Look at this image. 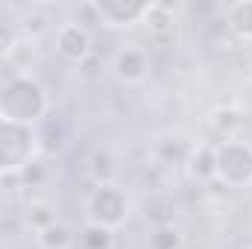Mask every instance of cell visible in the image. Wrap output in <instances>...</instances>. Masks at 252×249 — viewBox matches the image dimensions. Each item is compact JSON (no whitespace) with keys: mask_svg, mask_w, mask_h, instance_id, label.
Returning a JSON list of instances; mask_svg holds the SVG:
<instances>
[{"mask_svg":"<svg viewBox=\"0 0 252 249\" xmlns=\"http://www.w3.org/2000/svg\"><path fill=\"white\" fill-rule=\"evenodd\" d=\"M21 32L12 27V24H0V59H9L15 53V47L21 44Z\"/></svg>","mask_w":252,"mask_h":249,"instance_id":"cell-18","label":"cell"},{"mask_svg":"<svg viewBox=\"0 0 252 249\" xmlns=\"http://www.w3.org/2000/svg\"><path fill=\"white\" fill-rule=\"evenodd\" d=\"M88 173H91V179L97 185L100 182H118L115 179L118 176V158H115V153L109 147H97L91 153V158H88Z\"/></svg>","mask_w":252,"mask_h":249,"instance_id":"cell-15","label":"cell"},{"mask_svg":"<svg viewBox=\"0 0 252 249\" xmlns=\"http://www.w3.org/2000/svg\"><path fill=\"white\" fill-rule=\"evenodd\" d=\"M214 167L217 182L223 187H252V144L238 138H226L214 144Z\"/></svg>","mask_w":252,"mask_h":249,"instance_id":"cell-4","label":"cell"},{"mask_svg":"<svg viewBox=\"0 0 252 249\" xmlns=\"http://www.w3.org/2000/svg\"><path fill=\"white\" fill-rule=\"evenodd\" d=\"M241 249H252V247H241Z\"/></svg>","mask_w":252,"mask_h":249,"instance_id":"cell-19","label":"cell"},{"mask_svg":"<svg viewBox=\"0 0 252 249\" xmlns=\"http://www.w3.org/2000/svg\"><path fill=\"white\" fill-rule=\"evenodd\" d=\"M56 220H59V217H56V211H53V205H50V202H30V208H27V223H30L32 235H35V232H41L44 226L56 223Z\"/></svg>","mask_w":252,"mask_h":249,"instance_id":"cell-17","label":"cell"},{"mask_svg":"<svg viewBox=\"0 0 252 249\" xmlns=\"http://www.w3.org/2000/svg\"><path fill=\"white\" fill-rule=\"evenodd\" d=\"M185 247V232L173 220L156 223L153 232L147 235V249H182Z\"/></svg>","mask_w":252,"mask_h":249,"instance_id":"cell-14","label":"cell"},{"mask_svg":"<svg viewBox=\"0 0 252 249\" xmlns=\"http://www.w3.org/2000/svg\"><path fill=\"white\" fill-rule=\"evenodd\" d=\"M185 170L193 182L211 185L217 182V167H214V141H196L190 144V153L185 158Z\"/></svg>","mask_w":252,"mask_h":249,"instance_id":"cell-8","label":"cell"},{"mask_svg":"<svg viewBox=\"0 0 252 249\" xmlns=\"http://www.w3.org/2000/svg\"><path fill=\"white\" fill-rule=\"evenodd\" d=\"M35 132H38V144H41V156H56L59 150L64 147V141H67V129L59 118H53V115H47L41 124L35 126Z\"/></svg>","mask_w":252,"mask_h":249,"instance_id":"cell-13","label":"cell"},{"mask_svg":"<svg viewBox=\"0 0 252 249\" xmlns=\"http://www.w3.org/2000/svg\"><path fill=\"white\" fill-rule=\"evenodd\" d=\"M223 24L229 27V32L241 41H252V0H238L232 6H226L223 12Z\"/></svg>","mask_w":252,"mask_h":249,"instance_id":"cell-10","label":"cell"},{"mask_svg":"<svg viewBox=\"0 0 252 249\" xmlns=\"http://www.w3.org/2000/svg\"><path fill=\"white\" fill-rule=\"evenodd\" d=\"M135 202L132 193L126 190L121 182H100L88 190L82 214H85V226H100L109 232L124 229L126 223L132 220Z\"/></svg>","mask_w":252,"mask_h":249,"instance_id":"cell-3","label":"cell"},{"mask_svg":"<svg viewBox=\"0 0 252 249\" xmlns=\"http://www.w3.org/2000/svg\"><path fill=\"white\" fill-rule=\"evenodd\" d=\"M150 3L147 0H97L91 3L94 24H103L106 30H129L144 21Z\"/></svg>","mask_w":252,"mask_h":249,"instance_id":"cell-6","label":"cell"},{"mask_svg":"<svg viewBox=\"0 0 252 249\" xmlns=\"http://www.w3.org/2000/svg\"><path fill=\"white\" fill-rule=\"evenodd\" d=\"M50 115V94L32 73H12L0 82V118L38 126Z\"/></svg>","mask_w":252,"mask_h":249,"instance_id":"cell-1","label":"cell"},{"mask_svg":"<svg viewBox=\"0 0 252 249\" xmlns=\"http://www.w3.org/2000/svg\"><path fill=\"white\" fill-rule=\"evenodd\" d=\"M76 244H79L82 249H112V244H115V232L100 229V226H85Z\"/></svg>","mask_w":252,"mask_h":249,"instance_id":"cell-16","label":"cell"},{"mask_svg":"<svg viewBox=\"0 0 252 249\" xmlns=\"http://www.w3.org/2000/svg\"><path fill=\"white\" fill-rule=\"evenodd\" d=\"M53 50L64 64L82 67L94 56V35L85 24L79 21H62L53 30Z\"/></svg>","mask_w":252,"mask_h":249,"instance_id":"cell-5","label":"cell"},{"mask_svg":"<svg viewBox=\"0 0 252 249\" xmlns=\"http://www.w3.org/2000/svg\"><path fill=\"white\" fill-rule=\"evenodd\" d=\"M109 70L124 88H138L150 76V53L138 44H124V47L115 50Z\"/></svg>","mask_w":252,"mask_h":249,"instance_id":"cell-7","label":"cell"},{"mask_svg":"<svg viewBox=\"0 0 252 249\" xmlns=\"http://www.w3.org/2000/svg\"><path fill=\"white\" fill-rule=\"evenodd\" d=\"M244 124V112L235 109V106H220L208 115V126L214 132L217 141H226V138H238V129ZM214 141V144H217Z\"/></svg>","mask_w":252,"mask_h":249,"instance_id":"cell-11","label":"cell"},{"mask_svg":"<svg viewBox=\"0 0 252 249\" xmlns=\"http://www.w3.org/2000/svg\"><path fill=\"white\" fill-rule=\"evenodd\" d=\"M250 217H252V211H250Z\"/></svg>","mask_w":252,"mask_h":249,"instance_id":"cell-20","label":"cell"},{"mask_svg":"<svg viewBox=\"0 0 252 249\" xmlns=\"http://www.w3.org/2000/svg\"><path fill=\"white\" fill-rule=\"evenodd\" d=\"M76 241H79L76 232L64 220H56V223L44 226L41 232H35V247L38 249H73Z\"/></svg>","mask_w":252,"mask_h":249,"instance_id":"cell-12","label":"cell"},{"mask_svg":"<svg viewBox=\"0 0 252 249\" xmlns=\"http://www.w3.org/2000/svg\"><path fill=\"white\" fill-rule=\"evenodd\" d=\"M141 24L147 27V32L153 38H167L176 30V6H170V3H150V9H147Z\"/></svg>","mask_w":252,"mask_h":249,"instance_id":"cell-9","label":"cell"},{"mask_svg":"<svg viewBox=\"0 0 252 249\" xmlns=\"http://www.w3.org/2000/svg\"><path fill=\"white\" fill-rule=\"evenodd\" d=\"M38 161H41V144L35 126L0 118V179L24 176Z\"/></svg>","mask_w":252,"mask_h":249,"instance_id":"cell-2","label":"cell"}]
</instances>
